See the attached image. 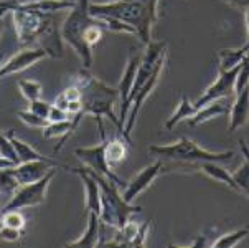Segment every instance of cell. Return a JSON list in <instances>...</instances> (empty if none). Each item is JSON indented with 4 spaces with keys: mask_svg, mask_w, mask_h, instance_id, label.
I'll return each mask as SVG.
<instances>
[{
    "mask_svg": "<svg viewBox=\"0 0 249 248\" xmlns=\"http://www.w3.org/2000/svg\"><path fill=\"white\" fill-rule=\"evenodd\" d=\"M160 0H114L106 3H91L92 17H114L132 25L143 45L152 40V27L159 20Z\"/></svg>",
    "mask_w": 249,
    "mask_h": 248,
    "instance_id": "1",
    "label": "cell"
},
{
    "mask_svg": "<svg viewBox=\"0 0 249 248\" xmlns=\"http://www.w3.org/2000/svg\"><path fill=\"white\" fill-rule=\"evenodd\" d=\"M76 83L81 88V101L83 113L89 114L94 119H103L104 116L111 119L116 128L122 134V128L119 124V116L114 114V104L119 103V90L106 85L91 75L88 70H83L76 76Z\"/></svg>",
    "mask_w": 249,
    "mask_h": 248,
    "instance_id": "2",
    "label": "cell"
},
{
    "mask_svg": "<svg viewBox=\"0 0 249 248\" xmlns=\"http://www.w3.org/2000/svg\"><path fill=\"white\" fill-rule=\"evenodd\" d=\"M88 169V167H86ZM89 171V174L98 180L99 187H101V213L99 218L104 225L111 227L112 230L122 229L127 222L130 220V217L134 213H141L142 207L139 205H132L129 202L124 200L122 197V192L119 191V186H117L114 180L104 177L103 174H98V172Z\"/></svg>",
    "mask_w": 249,
    "mask_h": 248,
    "instance_id": "3",
    "label": "cell"
},
{
    "mask_svg": "<svg viewBox=\"0 0 249 248\" xmlns=\"http://www.w3.org/2000/svg\"><path fill=\"white\" fill-rule=\"evenodd\" d=\"M89 5V0H78L61 25L63 41L74 50L86 70H89L92 66V48L86 41V32L89 25L96 20L91 15Z\"/></svg>",
    "mask_w": 249,
    "mask_h": 248,
    "instance_id": "4",
    "label": "cell"
},
{
    "mask_svg": "<svg viewBox=\"0 0 249 248\" xmlns=\"http://www.w3.org/2000/svg\"><path fill=\"white\" fill-rule=\"evenodd\" d=\"M149 153L159 159H170V161L181 162L183 166H195L196 162L214 161V162H230L234 159L233 151L213 153L188 137H180L172 144H154L149 146Z\"/></svg>",
    "mask_w": 249,
    "mask_h": 248,
    "instance_id": "5",
    "label": "cell"
},
{
    "mask_svg": "<svg viewBox=\"0 0 249 248\" xmlns=\"http://www.w3.org/2000/svg\"><path fill=\"white\" fill-rule=\"evenodd\" d=\"M12 19H14V27L17 32V40L23 47H32L36 45L41 35L48 30V27L54 22L53 14H41L35 10H20L14 8L10 12Z\"/></svg>",
    "mask_w": 249,
    "mask_h": 248,
    "instance_id": "6",
    "label": "cell"
},
{
    "mask_svg": "<svg viewBox=\"0 0 249 248\" xmlns=\"http://www.w3.org/2000/svg\"><path fill=\"white\" fill-rule=\"evenodd\" d=\"M56 175V167H53L46 175H43L40 180L30 184H23L14 192V195L8 199L5 207L2 212H8V210H22V209H32L36 205H41L46 200V192H48V186Z\"/></svg>",
    "mask_w": 249,
    "mask_h": 248,
    "instance_id": "7",
    "label": "cell"
},
{
    "mask_svg": "<svg viewBox=\"0 0 249 248\" xmlns=\"http://www.w3.org/2000/svg\"><path fill=\"white\" fill-rule=\"evenodd\" d=\"M106 137H101V142L96 146H91V148H76L74 149V155L81 161L88 169L98 172V174H103L104 177L114 180L119 187H124L125 184L114 174L112 167L107 164L106 159Z\"/></svg>",
    "mask_w": 249,
    "mask_h": 248,
    "instance_id": "8",
    "label": "cell"
},
{
    "mask_svg": "<svg viewBox=\"0 0 249 248\" xmlns=\"http://www.w3.org/2000/svg\"><path fill=\"white\" fill-rule=\"evenodd\" d=\"M239 65L234 66L233 70L228 71H218V78L205 90V93L195 101V106L201 108L212 101L221 99V98H233L236 96V78H238Z\"/></svg>",
    "mask_w": 249,
    "mask_h": 248,
    "instance_id": "9",
    "label": "cell"
},
{
    "mask_svg": "<svg viewBox=\"0 0 249 248\" xmlns=\"http://www.w3.org/2000/svg\"><path fill=\"white\" fill-rule=\"evenodd\" d=\"M163 171H165V166H163V162L160 161L159 157H157V161H154L152 164H149V166L143 167L141 172H137V174L122 187V197H124V200L132 204L134 199H137L142 192H145L147 189L152 186V182H154Z\"/></svg>",
    "mask_w": 249,
    "mask_h": 248,
    "instance_id": "10",
    "label": "cell"
},
{
    "mask_svg": "<svg viewBox=\"0 0 249 248\" xmlns=\"http://www.w3.org/2000/svg\"><path fill=\"white\" fill-rule=\"evenodd\" d=\"M139 63H141V57L137 53L130 55V58L125 63V68L119 85H117V90H119V124L122 128V134H124V124L129 114V95L132 91L134 81H136Z\"/></svg>",
    "mask_w": 249,
    "mask_h": 248,
    "instance_id": "11",
    "label": "cell"
},
{
    "mask_svg": "<svg viewBox=\"0 0 249 248\" xmlns=\"http://www.w3.org/2000/svg\"><path fill=\"white\" fill-rule=\"evenodd\" d=\"M46 57H48V53L41 47L25 48L22 52L15 53L14 57H10L5 63H2V66H0V78H7L12 76V75L20 73V71H25Z\"/></svg>",
    "mask_w": 249,
    "mask_h": 248,
    "instance_id": "12",
    "label": "cell"
},
{
    "mask_svg": "<svg viewBox=\"0 0 249 248\" xmlns=\"http://www.w3.org/2000/svg\"><path fill=\"white\" fill-rule=\"evenodd\" d=\"M53 167H65L60 161L56 162H48V161H30V162H22L17 164V166L8 167L10 174L14 175L17 182L20 186L23 184H30V182H36L40 180L43 175L48 174Z\"/></svg>",
    "mask_w": 249,
    "mask_h": 248,
    "instance_id": "13",
    "label": "cell"
},
{
    "mask_svg": "<svg viewBox=\"0 0 249 248\" xmlns=\"http://www.w3.org/2000/svg\"><path fill=\"white\" fill-rule=\"evenodd\" d=\"M76 175H79L83 186H84V194H86V212H94L101 213V187L86 167H76L71 169Z\"/></svg>",
    "mask_w": 249,
    "mask_h": 248,
    "instance_id": "14",
    "label": "cell"
},
{
    "mask_svg": "<svg viewBox=\"0 0 249 248\" xmlns=\"http://www.w3.org/2000/svg\"><path fill=\"white\" fill-rule=\"evenodd\" d=\"M230 133H236L249 123V86L239 91L230 109Z\"/></svg>",
    "mask_w": 249,
    "mask_h": 248,
    "instance_id": "15",
    "label": "cell"
},
{
    "mask_svg": "<svg viewBox=\"0 0 249 248\" xmlns=\"http://www.w3.org/2000/svg\"><path fill=\"white\" fill-rule=\"evenodd\" d=\"M230 109H231V103H228L226 98L212 101V103L198 108L195 116L190 117L187 123L192 126V128H196V126H201V124L208 123V121H213L214 117H218V116L230 114Z\"/></svg>",
    "mask_w": 249,
    "mask_h": 248,
    "instance_id": "16",
    "label": "cell"
},
{
    "mask_svg": "<svg viewBox=\"0 0 249 248\" xmlns=\"http://www.w3.org/2000/svg\"><path fill=\"white\" fill-rule=\"evenodd\" d=\"M193 169L196 172H201V174L208 175L210 179L216 180V182H221L225 184L226 187H230L231 191L238 192V186H236L234 179H233V174L226 171V167L219 166V162H214V161H203V162H196L195 166H192Z\"/></svg>",
    "mask_w": 249,
    "mask_h": 248,
    "instance_id": "17",
    "label": "cell"
},
{
    "mask_svg": "<svg viewBox=\"0 0 249 248\" xmlns=\"http://www.w3.org/2000/svg\"><path fill=\"white\" fill-rule=\"evenodd\" d=\"M81 117L83 116H76L71 117V119L60 121V123H48V126L43 129V137L45 139H60V144L54 149V151H60L63 148V144L68 141V137L74 133V129L78 128Z\"/></svg>",
    "mask_w": 249,
    "mask_h": 248,
    "instance_id": "18",
    "label": "cell"
},
{
    "mask_svg": "<svg viewBox=\"0 0 249 248\" xmlns=\"http://www.w3.org/2000/svg\"><path fill=\"white\" fill-rule=\"evenodd\" d=\"M99 243H101V218L98 213L88 212V227H86V230H84V233L78 240L68 242L66 247L92 248V247H98Z\"/></svg>",
    "mask_w": 249,
    "mask_h": 248,
    "instance_id": "19",
    "label": "cell"
},
{
    "mask_svg": "<svg viewBox=\"0 0 249 248\" xmlns=\"http://www.w3.org/2000/svg\"><path fill=\"white\" fill-rule=\"evenodd\" d=\"M8 137H10L12 144L17 151V155H18V164L22 162H30V161H48V162H56L53 157H46V155L40 154L35 148H32L28 142H25L23 139L15 136L14 131H8Z\"/></svg>",
    "mask_w": 249,
    "mask_h": 248,
    "instance_id": "20",
    "label": "cell"
},
{
    "mask_svg": "<svg viewBox=\"0 0 249 248\" xmlns=\"http://www.w3.org/2000/svg\"><path fill=\"white\" fill-rule=\"evenodd\" d=\"M196 111H198V108L195 106V103H190L188 96L183 95L180 98V101H178V106H177V109L172 113V116L165 121V129L172 131L177 124L181 123V121H188L192 116H195Z\"/></svg>",
    "mask_w": 249,
    "mask_h": 248,
    "instance_id": "21",
    "label": "cell"
},
{
    "mask_svg": "<svg viewBox=\"0 0 249 248\" xmlns=\"http://www.w3.org/2000/svg\"><path fill=\"white\" fill-rule=\"evenodd\" d=\"M239 148H241V153L244 155V162L238 171L233 172V179L238 186L239 194L249 197V148L243 139L239 141Z\"/></svg>",
    "mask_w": 249,
    "mask_h": 248,
    "instance_id": "22",
    "label": "cell"
},
{
    "mask_svg": "<svg viewBox=\"0 0 249 248\" xmlns=\"http://www.w3.org/2000/svg\"><path fill=\"white\" fill-rule=\"evenodd\" d=\"M106 159L112 169H116L119 164L124 162L125 159H127V146H125V141L119 139V137H116V139H112V141H107Z\"/></svg>",
    "mask_w": 249,
    "mask_h": 248,
    "instance_id": "23",
    "label": "cell"
},
{
    "mask_svg": "<svg viewBox=\"0 0 249 248\" xmlns=\"http://www.w3.org/2000/svg\"><path fill=\"white\" fill-rule=\"evenodd\" d=\"M246 48H238V50H230L225 48L218 53V71H228L233 70L234 66L241 65L243 58L246 57Z\"/></svg>",
    "mask_w": 249,
    "mask_h": 248,
    "instance_id": "24",
    "label": "cell"
},
{
    "mask_svg": "<svg viewBox=\"0 0 249 248\" xmlns=\"http://www.w3.org/2000/svg\"><path fill=\"white\" fill-rule=\"evenodd\" d=\"M99 19L101 25H103L106 30L112 32V33H127V35H136L137 37V32L132 25L122 22L119 19H114V17H96Z\"/></svg>",
    "mask_w": 249,
    "mask_h": 248,
    "instance_id": "25",
    "label": "cell"
},
{
    "mask_svg": "<svg viewBox=\"0 0 249 248\" xmlns=\"http://www.w3.org/2000/svg\"><path fill=\"white\" fill-rule=\"evenodd\" d=\"M249 235V230L244 227V229H239L236 232L231 233H225L221 237H218L216 240L212 242V247H219V248H233L236 245H239V242L244 240Z\"/></svg>",
    "mask_w": 249,
    "mask_h": 248,
    "instance_id": "26",
    "label": "cell"
},
{
    "mask_svg": "<svg viewBox=\"0 0 249 248\" xmlns=\"http://www.w3.org/2000/svg\"><path fill=\"white\" fill-rule=\"evenodd\" d=\"M17 86H18L20 93H22V96L27 101L40 99L41 95H43V86L38 81H35V79H20Z\"/></svg>",
    "mask_w": 249,
    "mask_h": 248,
    "instance_id": "27",
    "label": "cell"
},
{
    "mask_svg": "<svg viewBox=\"0 0 249 248\" xmlns=\"http://www.w3.org/2000/svg\"><path fill=\"white\" fill-rule=\"evenodd\" d=\"M17 116H18V119L22 121L23 124H27L28 128H33V129H45L46 126H48L50 121L45 119V117L35 114V113H32L30 109H22V111H17Z\"/></svg>",
    "mask_w": 249,
    "mask_h": 248,
    "instance_id": "28",
    "label": "cell"
},
{
    "mask_svg": "<svg viewBox=\"0 0 249 248\" xmlns=\"http://www.w3.org/2000/svg\"><path fill=\"white\" fill-rule=\"evenodd\" d=\"M0 224L12 227V229L17 230H25V225H27V220H25L23 213L20 210H8V212H2V218H0Z\"/></svg>",
    "mask_w": 249,
    "mask_h": 248,
    "instance_id": "29",
    "label": "cell"
},
{
    "mask_svg": "<svg viewBox=\"0 0 249 248\" xmlns=\"http://www.w3.org/2000/svg\"><path fill=\"white\" fill-rule=\"evenodd\" d=\"M0 155L8 159V161H12L14 164H18V155H17L14 144H12L8 134H5L3 131H0Z\"/></svg>",
    "mask_w": 249,
    "mask_h": 248,
    "instance_id": "30",
    "label": "cell"
},
{
    "mask_svg": "<svg viewBox=\"0 0 249 248\" xmlns=\"http://www.w3.org/2000/svg\"><path fill=\"white\" fill-rule=\"evenodd\" d=\"M246 86H249V52L246 53V57L243 58L241 65H239L238 78H236V95H238L239 91H243Z\"/></svg>",
    "mask_w": 249,
    "mask_h": 248,
    "instance_id": "31",
    "label": "cell"
},
{
    "mask_svg": "<svg viewBox=\"0 0 249 248\" xmlns=\"http://www.w3.org/2000/svg\"><path fill=\"white\" fill-rule=\"evenodd\" d=\"M28 109L35 114L45 117L48 119V114H50V109H52V103H46L43 99H35V101H28Z\"/></svg>",
    "mask_w": 249,
    "mask_h": 248,
    "instance_id": "32",
    "label": "cell"
},
{
    "mask_svg": "<svg viewBox=\"0 0 249 248\" xmlns=\"http://www.w3.org/2000/svg\"><path fill=\"white\" fill-rule=\"evenodd\" d=\"M23 232L22 230H17V229H12V227H7V225H2L0 224V240L3 242H17L22 238Z\"/></svg>",
    "mask_w": 249,
    "mask_h": 248,
    "instance_id": "33",
    "label": "cell"
},
{
    "mask_svg": "<svg viewBox=\"0 0 249 248\" xmlns=\"http://www.w3.org/2000/svg\"><path fill=\"white\" fill-rule=\"evenodd\" d=\"M66 119H71V116L68 114V113H66L65 109L52 104V109H50V114H48L50 123H60V121H66Z\"/></svg>",
    "mask_w": 249,
    "mask_h": 248,
    "instance_id": "34",
    "label": "cell"
},
{
    "mask_svg": "<svg viewBox=\"0 0 249 248\" xmlns=\"http://www.w3.org/2000/svg\"><path fill=\"white\" fill-rule=\"evenodd\" d=\"M149 229H150L149 222H143V224L141 225V229H139L136 238H134L132 247H143L145 245V240H147V237H149Z\"/></svg>",
    "mask_w": 249,
    "mask_h": 248,
    "instance_id": "35",
    "label": "cell"
},
{
    "mask_svg": "<svg viewBox=\"0 0 249 248\" xmlns=\"http://www.w3.org/2000/svg\"><path fill=\"white\" fill-rule=\"evenodd\" d=\"M226 5L233 7V8H239V10H246L249 8V0H221Z\"/></svg>",
    "mask_w": 249,
    "mask_h": 248,
    "instance_id": "36",
    "label": "cell"
},
{
    "mask_svg": "<svg viewBox=\"0 0 249 248\" xmlns=\"http://www.w3.org/2000/svg\"><path fill=\"white\" fill-rule=\"evenodd\" d=\"M208 237H210L208 233L198 235L196 240H195V242H192V243H188L187 248H190V247H205V245H208Z\"/></svg>",
    "mask_w": 249,
    "mask_h": 248,
    "instance_id": "37",
    "label": "cell"
},
{
    "mask_svg": "<svg viewBox=\"0 0 249 248\" xmlns=\"http://www.w3.org/2000/svg\"><path fill=\"white\" fill-rule=\"evenodd\" d=\"M244 20H246V43H244V48L246 52H249V8H246V15H244Z\"/></svg>",
    "mask_w": 249,
    "mask_h": 248,
    "instance_id": "38",
    "label": "cell"
},
{
    "mask_svg": "<svg viewBox=\"0 0 249 248\" xmlns=\"http://www.w3.org/2000/svg\"><path fill=\"white\" fill-rule=\"evenodd\" d=\"M12 166H17V164H14L12 161H8V159L0 155V169H3V167H12Z\"/></svg>",
    "mask_w": 249,
    "mask_h": 248,
    "instance_id": "39",
    "label": "cell"
},
{
    "mask_svg": "<svg viewBox=\"0 0 249 248\" xmlns=\"http://www.w3.org/2000/svg\"><path fill=\"white\" fill-rule=\"evenodd\" d=\"M3 17H5V14H3V12L0 10V30H2V19H3Z\"/></svg>",
    "mask_w": 249,
    "mask_h": 248,
    "instance_id": "40",
    "label": "cell"
},
{
    "mask_svg": "<svg viewBox=\"0 0 249 248\" xmlns=\"http://www.w3.org/2000/svg\"><path fill=\"white\" fill-rule=\"evenodd\" d=\"M2 58H3V55L0 53V66H2Z\"/></svg>",
    "mask_w": 249,
    "mask_h": 248,
    "instance_id": "41",
    "label": "cell"
},
{
    "mask_svg": "<svg viewBox=\"0 0 249 248\" xmlns=\"http://www.w3.org/2000/svg\"><path fill=\"white\" fill-rule=\"evenodd\" d=\"M246 229H248V230H249V224H248V225H246Z\"/></svg>",
    "mask_w": 249,
    "mask_h": 248,
    "instance_id": "42",
    "label": "cell"
},
{
    "mask_svg": "<svg viewBox=\"0 0 249 248\" xmlns=\"http://www.w3.org/2000/svg\"><path fill=\"white\" fill-rule=\"evenodd\" d=\"M0 2H3V0H0Z\"/></svg>",
    "mask_w": 249,
    "mask_h": 248,
    "instance_id": "43",
    "label": "cell"
}]
</instances>
